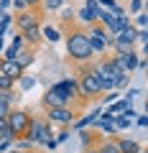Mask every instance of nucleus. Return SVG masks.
<instances>
[{
    "instance_id": "nucleus-1",
    "label": "nucleus",
    "mask_w": 148,
    "mask_h": 153,
    "mask_svg": "<svg viewBox=\"0 0 148 153\" xmlns=\"http://www.w3.org/2000/svg\"><path fill=\"white\" fill-rule=\"evenodd\" d=\"M64 36V46H66V56H69L74 64H89L94 59V51L89 46V38H87V31L79 26H71Z\"/></svg>"
},
{
    "instance_id": "nucleus-2",
    "label": "nucleus",
    "mask_w": 148,
    "mask_h": 153,
    "mask_svg": "<svg viewBox=\"0 0 148 153\" xmlns=\"http://www.w3.org/2000/svg\"><path fill=\"white\" fill-rule=\"evenodd\" d=\"M77 100V76H69V79H59L54 82L41 97V107H66V105H74Z\"/></svg>"
},
{
    "instance_id": "nucleus-3",
    "label": "nucleus",
    "mask_w": 148,
    "mask_h": 153,
    "mask_svg": "<svg viewBox=\"0 0 148 153\" xmlns=\"http://www.w3.org/2000/svg\"><path fill=\"white\" fill-rule=\"evenodd\" d=\"M89 64H92V61H89ZM89 64H79L77 100H82V102H94V100H100V94H102V89H100V84H97V79H94Z\"/></svg>"
},
{
    "instance_id": "nucleus-4",
    "label": "nucleus",
    "mask_w": 148,
    "mask_h": 153,
    "mask_svg": "<svg viewBox=\"0 0 148 153\" xmlns=\"http://www.w3.org/2000/svg\"><path fill=\"white\" fill-rule=\"evenodd\" d=\"M26 140H31L33 146H44L49 138H54V125H51L46 117H39V115H31V123H28L26 133H23Z\"/></svg>"
},
{
    "instance_id": "nucleus-5",
    "label": "nucleus",
    "mask_w": 148,
    "mask_h": 153,
    "mask_svg": "<svg viewBox=\"0 0 148 153\" xmlns=\"http://www.w3.org/2000/svg\"><path fill=\"white\" fill-rule=\"evenodd\" d=\"M46 120L51 125L71 128V123L77 120V110H74V105H66V107H46Z\"/></svg>"
},
{
    "instance_id": "nucleus-6",
    "label": "nucleus",
    "mask_w": 148,
    "mask_h": 153,
    "mask_svg": "<svg viewBox=\"0 0 148 153\" xmlns=\"http://www.w3.org/2000/svg\"><path fill=\"white\" fill-rule=\"evenodd\" d=\"M5 123H8V128H10L18 138H23V133H26L28 123H31V112H28V110H21V107H10V112H8Z\"/></svg>"
},
{
    "instance_id": "nucleus-7",
    "label": "nucleus",
    "mask_w": 148,
    "mask_h": 153,
    "mask_svg": "<svg viewBox=\"0 0 148 153\" xmlns=\"http://www.w3.org/2000/svg\"><path fill=\"white\" fill-rule=\"evenodd\" d=\"M13 26L18 33L28 31V28H39L41 26V10H23V13H13Z\"/></svg>"
},
{
    "instance_id": "nucleus-8",
    "label": "nucleus",
    "mask_w": 148,
    "mask_h": 153,
    "mask_svg": "<svg viewBox=\"0 0 148 153\" xmlns=\"http://www.w3.org/2000/svg\"><path fill=\"white\" fill-rule=\"evenodd\" d=\"M23 71H26V69H23L16 59H0V74H3V76H8V79L16 82L18 76H23Z\"/></svg>"
},
{
    "instance_id": "nucleus-9",
    "label": "nucleus",
    "mask_w": 148,
    "mask_h": 153,
    "mask_svg": "<svg viewBox=\"0 0 148 153\" xmlns=\"http://www.w3.org/2000/svg\"><path fill=\"white\" fill-rule=\"evenodd\" d=\"M118 61H120L123 71H128V74H133V71L138 69V61H141V56L135 54V51H128V54H115Z\"/></svg>"
},
{
    "instance_id": "nucleus-10",
    "label": "nucleus",
    "mask_w": 148,
    "mask_h": 153,
    "mask_svg": "<svg viewBox=\"0 0 148 153\" xmlns=\"http://www.w3.org/2000/svg\"><path fill=\"white\" fill-rule=\"evenodd\" d=\"M115 143H118V151L120 153H138L141 151V140H135V138H115Z\"/></svg>"
},
{
    "instance_id": "nucleus-11",
    "label": "nucleus",
    "mask_w": 148,
    "mask_h": 153,
    "mask_svg": "<svg viewBox=\"0 0 148 153\" xmlns=\"http://www.w3.org/2000/svg\"><path fill=\"white\" fill-rule=\"evenodd\" d=\"M92 148H94L97 153H120V151H118V143H115V138H97Z\"/></svg>"
},
{
    "instance_id": "nucleus-12",
    "label": "nucleus",
    "mask_w": 148,
    "mask_h": 153,
    "mask_svg": "<svg viewBox=\"0 0 148 153\" xmlns=\"http://www.w3.org/2000/svg\"><path fill=\"white\" fill-rule=\"evenodd\" d=\"M21 38H23V44H26V46L36 49V46L44 41V38H41V26H39V28H28V31H23V33H21Z\"/></svg>"
},
{
    "instance_id": "nucleus-13",
    "label": "nucleus",
    "mask_w": 148,
    "mask_h": 153,
    "mask_svg": "<svg viewBox=\"0 0 148 153\" xmlns=\"http://www.w3.org/2000/svg\"><path fill=\"white\" fill-rule=\"evenodd\" d=\"M33 59H36V54H33V49H31V46H23V49L16 54V61L23 66V69H28V66L33 64Z\"/></svg>"
},
{
    "instance_id": "nucleus-14",
    "label": "nucleus",
    "mask_w": 148,
    "mask_h": 153,
    "mask_svg": "<svg viewBox=\"0 0 148 153\" xmlns=\"http://www.w3.org/2000/svg\"><path fill=\"white\" fill-rule=\"evenodd\" d=\"M74 16H79V21H82L84 26H92V23H97V13H94L92 8H87V5H84L79 13H74Z\"/></svg>"
},
{
    "instance_id": "nucleus-15",
    "label": "nucleus",
    "mask_w": 148,
    "mask_h": 153,
    "mask_svg": "<svg viewBox=\"0 0 148 153\" xmlns=\"http://www.w3.org/2000/svg\"><path fill=\"white\" fill-rule=\"evenodd\" d=\"M41 38H44V41H49V44H56V41L61 38V33L56 31L54 26H41Z\"/></svg>"
},
{
    "instance_id": "nucleus-16",
    "label": "nucleus",
    "mask_w": 148,
    "mask_h": 153,
    "mask_svg": "<svg viewBox=\"0 0 148 153\" xmlns=\"http://www.w3.org/2000/svg\"><path fill=\"white\" fill-rule=\"evenodd\" d=\"M112 125H115L118 133H120V130H128V128L133 125V120H130V117H125L123 112H118V115H112Z\"/></svg>"
},
{
    "instance_id": "nucleus-17",
    "label": "nucleus",
    "mask_w": 148,
    "mask_h": 153,
    "mask_svg": "<svg viewBox=\"0 0 148 153\" xmlns=\"http://www.w3.org/2000/svg\"><path fill=\"white\" fill-rule=\"evenodd\" d=\"M16 82L21 84V89H23V92H28V89H33V87H36V76H31V74L26 76V71H23V76H18Z\"/></svg>"
},
{
    "instance_id": "nucleus-18",
    "label": "nucleus",
    "mask_w": 148,
    "mask_h": 153,
    "mask_svg": "<svg viewBox=\"0 0 148 153\" xmlns=\"http://www.w3.org/2000/svg\"><path fill=\"white\" fill-rule=\"evenodd\" d=\"M41 8L49 10V13H56V10L64 8V0H41Z\"/></svg>"
},
{
    "instance_id": "nucleus-19",
    "label": "nucleus",
    "mask_w": 148,
    "mask_h": 153,
    "mask_svg": "<svg viewBox=\"0 0 148 153\" xmlns=\"http://www.w3.org/2000/svg\"><path fill=\"white\" fill-rule=\"evenodd\" d=\"M79 138H82V146H84V148H92L94 140H97V138H94V133L87 130V128H84V130H79Z\"/></svg>"
},
{
    "instance_id": "nucleus-20",
    "label": "nucleus",
    "mask_w": 148,
    "mask_h": 153,
    "mask_svg": "<svg viewBox=\"0 0 148 153\" xmlns=\"http://www.w3.org/2000/svg\"><path fill=\"white\" fill-rule=\"evenodd\" d=\"M13 148H16V151H23V153H33V143L26 140V138H16Z\"/></svg>"
},
{
    "instance_id": "nucleus-21",
    "label": "nucleus",
    "mask_w": 148,
    "mask_h": 153,
    "mask_svg": "<svg viewBox=\"0 0 148 153\" xmlns=\"http://www.w3.org/2000/svg\"><path fill=\"white\" fill-rule=\"evenodd\" d=\"M10 26H13V13H5V16H0V36H5Z\"/></svg>"
},
{
    "instance_id": "nucleus-22",
    "label": "nucleus",
    "mask_w": 148,
    "mask_h": 153,
    "mask_svg": "<svg viewBox=\"0 0 148 153\" xmlns=\"http://www.w3.org/2000/svg\"><path fill=\"white\" fill-rule=\"evenodd\" d=\"M138 94H141V89H138V87H125V94H120V100H125V102L130 105L133 97H138Z\"/></svg>"
},
{
    "instance_id": "nucleus-23",
    "label": "nucleus",
    "mask_w": 148,
    "mask_h": 153,
    "mask_svg": "<svg viewBox=\"0 0 148 153\" xmlns=\"http://www.w3.org/2000/svg\"><path fill=\"white\" fill-rule=\"evenodd\" d=\"M61 21L64 23H74V10H71V8H61Z\"/></svg>"
},
{
    "instance_id": "nucleus-24",
    "label": "nucleus",
    "mask_w": 148,
    "mask_h": 153,
    "mask_svg": "<svg viewBox=\"0 0 148 153\" xmlns=\"http://www.w3.org/2000/svg\"><path fill=\"white\" fill-rule=\"evenodd\" d=\"M8 46H13V49H16V51H21L23 46H26V44H23V38H21V33H16V36L10 38V44H8Z\"/></svg>"
},
{
    "instance_id": "nucleus-25",
    "label": "nucleus",
    "mask_w": 148,
    "mask_h": 153,
    "mask_svg": "<svg viewBox=\"0 0 148 153\" xmlns=\"http://www.w3.org/2000/svg\"><path fill=\"white\" fill-rule=\"evenodd\" d=\"M54 140L59 143V146H61V143H66V140H69V128H61L59 135H54Z\"/></svg>"
},
{
    "instance_id": "nucleus-26",
    "label": "nucleus",
    "mask_w": 148,
    "mask_h": 153,
    "mask_svg": "<svg viewBox=\"0 0 148 153\" xmlns=\"http://www.w3.org/2000/svg\"><path fill=\"white\" fill-rule=\"evenodd\" d=\"M128 10L135 16V13H141L143 10V0H130V5H128Z\"/></svg>"
},
{
    "instance_id": "nucleus-27",
    "label": "nucleus",
    "mask_w": 148,
    "mask_h": 153,
    "mask_svg": "<svg viewBox=\"0 0 148 153\" xmlns=\"http://www.w3.org/2000/svg\"><path fill=\"white\" fill-rule=\"evenodd\" d=\"M10 8H13V10H16V13H23V10H28V8H26V3H23V0H10Z\"/></svg>"
},
{
    "instance_id": "nucleus-28",
    "label": "nucleus",
    "mask_w": 148,
    "mask_h": 153,
    "mask_svg": "<svg viewBox=\"0 0 148 153\" xmlns=\"http://www.w3.org/2000/svg\"><path fill=\"white\" fill-rule=\"evenodd\" d=\"M97 5L105 8V10H112V8L118 5V0H97Z\"/></svg>"
},
{
    "instance_id": "nucleus-29",
    "label": "nucleus",
    "mask_w": 148,
    "mask_h": 153,
    "mask_svg": "<svg viewBox=\"0 0 148 153\" xmlns=\"http://www.w3.org/2000/svg\"><path fill=\"white\" fill-rule=\"evenodd\" d=\"M135 23H138V28H146V23H148V16H146V13H135Z\"/></svg>"
},
{
    "instance_id": "nucleus-30",
    "label": "nucleus",
    "mask_w": 148,
    "mask_h": 153,
    "mask_svg": "<svg viewBox=\"0 0 148 153\" xmlns=\"http://www.w3.org/2000/svg\"><path fill=\"white\" fill-rule=\"evenodd\" d=\"M28 10H41V0H23Z\"/></svg>"
},
{
    "instance_id": "nucleus-31",
    "label": "nucleus",
    "mask_w": 148,
    "mask_h": 153,
    "mask_svg": "<svg viewBox=\"0 0 148 153\" xmlns=\"http://www.w3.org/2000/svg\"><path fill=\"white\" fill-rule=\"evenodd\" d=\"M10 107H13L10 102H0V117H3V120L8 117V112H10Z\"/></svg>"
},
{
    "instance_id": "nucleus-32",
    "label": "nucleus",
    "mask_w": 148,
    "mask_h": 153,
    "mask_svg": "<svg viewBox=\"0 0 148 153\" xmlns=\"http://www.w3.org/2000/svg\"><path fill=\"white\" fill-rule=\"evenodd\" d=\"M135 123H138L141 128H146V125H148V115H146V112H138V115H135Z\"/></svg>"
},
{
    "instance_id": "nucleus-33",
    "label": "nucleus",
    "mask_w": 148,
    "mask_h": 153,
    "mask_svg": "<svg viewBox=\"0 0 148 153\" xmlns=\"http://www.w3.org/2000/svg\"><path fill=\"white\" fill-rule=\"evenodd\" d=\"M13 143H16V140H0V153H8L13 148Z\"/></svg>"
},
{
    "instance_id": "nucleus-34",
    "label": "nucleus",
    "mask_w": 148,
    "mask_h": 153,
    "mask_svg": "<svg viewBox=\"0 0 148 153\" xmlns=\"http://www.w3.org/2000/svg\"><path fill=\"white\" fill-rule=\"evenodd\" d=\"M44 148H46V151H56V148H59V143H56L54 138H49V140L44 143Z\"/></svg>"
},
{
    "instance_id": "nucleus-35",
    "label": "nucleus",
    "mask_w": 148,
    "mask_h": 153,
    "mask_svg": "<svg viewBox=\"0 0 148 153\" xmlns=\"http://www.w3.org/2000/svg\"><path fill=\"white\" fill-rule=\"evenodd\" d=\"M0 8L3 10H10V0H0Z\"/></svg>"
},
{
    "instance_id": "nucleus-36",
    "label": "nucleus",
    "mask_w": 148,
    "mask_h": 153,
    "mask_svg": "<svg viewBox=\"0 0 148 153\" xmlns=\"http://www.w3.org/2000/svg\"><path fill=\"white\" fill-rule=\"evenodd\" d=\"M5 125H8V123H5V120H3V117H0V130H3V128H5Z\"/></svg>"
},
{
    "instance_id": "nucleus-37",
    "label": "nucleus",
    "mask_w": 148,
    "mask_h": 153,
    "mask_svg": "<svg viewBox=\"0 0 148 153\" xmlns=\"http://www.w3.org/2000/svg\"><path fill=\"white\" fill-rule=\"evenodd\" d=\"M84 153H97V151H94V148H84Z\"/></svg>"
},
{
    "instance_id": "nucleus-38",
    "label": "nucleus",
    "mask_w": 148,
    "mask_h": 153,
    "mask_svg": "<svg viewBox=\"0 0 148 153\" xmlns=\"http://www.w3.org/2000/svg\"><path fill=\"white\" fill-rule=\"evenodd\" d=\"M8 153H23V151H16V148H10V151H8Z\"/></svg>"
},
{
    "instance_id": "nucleus-39",
    "label": "nucleus",
    "mask_w": 148,
    "mask_h": 153,
    "mask_svg": "<svg viewBox=\"0 0 148 153\" xmlns=\"http://www.w3.org/2000/svg\"><path fill=\"white\" fill-rule=\"evenodd\" d=\"M138 153H148V151H146V148H141V151H138Z\"/></svg>"
}]
</instances>
